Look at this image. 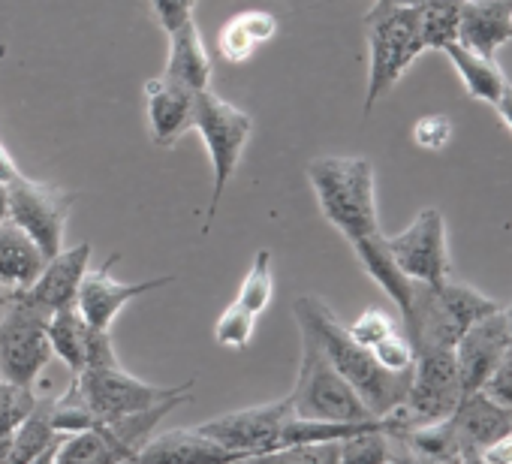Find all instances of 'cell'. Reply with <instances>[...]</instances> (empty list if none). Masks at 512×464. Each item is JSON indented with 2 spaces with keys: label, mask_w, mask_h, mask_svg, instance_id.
I'll list each match as a JSON object with an SVG mask.
<instances>
[{
  "label": "cell",
  "mask_w": 512,
  "mask_h": 464,
  "mask_svg": "<svg viewBox=\"0 0 512 464\" xmlns=\"http://www.w3.org/2000/svg\"><path fill=\"white\" fill-rule=\"evenodd\" d=\"M37 395L34 389L13 386L0 377V428H19V422L34 410Z\"/></svg>",
  "instance_id": "32"
},
{
  "label": "cell",
  "mask_w": 512,
  "mask_h": 464,
  "mask_svg": "<svg viewBox=\"0 0 512 464\" xmlns=\"http://www.w3.org/2000/svg\"><path fill=\"white\" fill-rule=\"evenodd\" d=\"M163 76L196 94L211 88V58L202 46V34L193 19L169 34V58Z\"/></svg>",
  "instance_id": "22"
},
{
  "label": "cell",
  "mask_w": 512,
  "mask_h": 464,
  "mask_svg": "<svg viewBox=\"0 0 512 464\" xmlns=\"http://www.w3.org/2000/svg\"><path fill=\"white\" fill-rule=\"evenodd\" d=\"M184 401H190V395L169 398L163 404H154L133 416H121L115 422L73 431L61 440L55 452V464H130L142 449V443L157 428V422H163L166 413H172Z\"/></svg>",
  "instance_id": "8"
},
{
  "label": "cell",
  "mask_w": 512,
  "mask_h": 464,
  "mask_svg": "<svg viewBox=\"0 0 512 464\" xmlns=\"http://www.w3.org/2000/svg\"><path fill=\"white\" fill-rule=\"evenodd\" d=\"M88 263H91V245L82 242L76 248H64L61 254H55L43 275L34 281L31 290H25V296L43 308L46 314H55L61 308H73L76 305V296H79V284L88 272Z\"/></svg>",
  "instance_id": "16"
},
{
  "label": "cell",
  "mask_w": 512,
  "mask_h": 464,
  "mask_svg": "<svg viewBox=\"0 0 512 464\" xmlns=\"http://www.w3.org/2000/svg\"><path fill=\"white\" fill-rule=\"evenodd\" d=\"M49 257L10 217L0 223V290H31Z\"/></svg>",
  "instance_id": "20"
},
{
  "label": "cell",
  "mask_w": 512,
  "mask_h": 464,
  "mask_svg": "<svg viewBox=\"0 0 512 464\" xmlns=\"http://www.w3.org/2000/svg\"><path fill=\"white\" fill-rule=\"evenodd\" d=\"M22 172H19V166H16V160H13V154L4 148V142H0V184H13L16 178H19Z\"/></svg>",
  "instance_id": "39"
},
{
  "label": "cell",
  "mask_w": 512,
  "mask_h": 464,
  "mask_svg": "<svg viewBox=\"0 0 512 464\" xmlns=\"http://www.w3.org/2000/svg\"><path fill=\"white\" fill-rule=\"evenodd\" d=\"M398 326H395V320L386 314V311H380V308H368L365 314H359L350 326H347V332L362 344V347H374V344H380L386 335H392Z\"/></svg>",
  "instance_id": "34"
},
{
  "label": "cell",
  "mask_w": 512,
  "mask_h": 464,
  "mask_svg": "<svg viewBox=\"0 0 512 464\" xmlns=\"http://www.w3.org/2000/svg\"><path fill=\"white\" fill-rule=\"evenodd\" d=\"M464 0H437V4L416 7L419 13V34L425 43V52L437 49L443 52L449 43L458 40V16Z\"/></svg>",
  "instance_id": "27"
},
{
  "label": "cell",
  "mask_w": 512,
  "mask_h": 464,
  "mask_svg": "<svg viewBox=\"0 0 512 464\" xmlns=\"http://www.w3.org/2000/svg\"><path fill=\"white\" fill-rule=\"evenodd\" d=\"M443 55L452 61V67H455V73H458V79H461L470 100H479V103H488V106L497 103V97H500V91L506 85V76L494 64V58H485V55L461 46L458 40L449 43L443 49Z\"/></svg>",
  "instance_id": "24"
},
{
  "label": "cell",
  "mask_w": 512,
  "mask_h": 464,
  "mask_svg": "<svg viewBox=\"0 0 512 464\" xmlns=\"http://www.w3.org/2000/svg\"><path fill=\"white\" fill-rule=\"evenodd\" d=\"M0 377L13 386L34 389L46 365L52 362L49 317L37 308L25 290H0Z\"/></svg>",
  "instance_id": "5"
},
{
  "label": "cell",
  "mask_w": 512,
  "mask_h": 464,
  "mask_svg": "<svg viewBox=\"0 0 512 464\" xmlns=\"http://www.w3.org/2000/svg\"><path fill=\"white\" fill-rule=\"evenodd\" d=\"M458 43L494 58L512 43V0H464L458 16Z\"/></svg>",
  "instance_id": "18"
},
{
  "label": "cell",
  "mask_w": 512,
  "mask_h": 464,
  "mask_svg": "<svg viewBox=\"0 0 512 464\" xmlns=\"http://www.w3.org/2000/svg\"><path fill=\"white\" fill-rule=\"evenodd\" d=\"M241 455L205 437L199 428H172L148 437L130 464H238Z\"/></svg>",
  "instance_id": "15"
},
{
  "label": "cell",
  "mask_w": 512,
  "mask_h": 464,
  "mask_svg": "<svg viewBox=\"0 0 512 464\" xmlns=\"http://www.w3.org/2000/svg\"><path fill=\"white\" fill-rule=\"evenodd\" d=\"M70 383L76 386L82 401L91 407V413L100 419V425L115 422L121 416L142 413L154 404H163L169 398L193 392V380H187L181 386H154V383H145V380L133 377L130 371H124V365L118 362L112 335L100 332V329L91 332L85 368L79 374H73Z\"/></svg>",
  "instance_id": "2"
},
{
  "label": "cell",
  "mask_w": 512,
  "mask_h": 464,
  "mask_svg": "<svg viewBox=\"0 0 512 464\" xmlns=\"http://www.w3.org/2000/svg\"><path fill=\"white\" fill-rule=\"evenodd\" d=\"M437 4V0H377V7H425Z\"/></svg>",
  "instance_id": "42"
},
{
  "label": "cell",
  "mask_w": 512,
  "mask_h": 464,
  "mask_svg": "<svg viewBox=\"0 0 512 464\" xmlns=\"http://www.w3.org/2000/svg\"><path fill=\"white\" fill-rule=\"evenodd\" d=\"M512 335L506 329L503 320V308L476 320L458 341H455V368H458V380H461V395L479 392L482 383L491 377V371L497 368V362L503 359V353L509 350Z\"/></svg>",
  "instance_id": "14"
},
{
  "label": "cell",
  "mask_w": 512,
  "mask_h": 464,
  "mask_svg": "<svg viewBox=\"0 0 512 464\" xmlns=\"http://www.w3.org/2000/svg\"><path fill=\"white\" fill-rule=\"evenodd\" d=\"M308 181L323 217L350 245L383 232L377 217V181L368 157H317L308 163Z\"/></svg>",
  "instance_id": "3"
},
{
  "label": "cell",
  "mask_w": 512,
  "mask_h": 464,
  "mask_svg": "<svg viewBox=\"0 0 512 464\" xmlns=\"http://www.w3.org/2000/svg\"><path fill=\"white\" fill-rule=\"evenodd\" d=\"M272 293H275V284H272V254L263 248V251H256L241 287H238V296L235 302L250 311L256 320H260L266 314V308L272 305Z\"/></svg>",
  "instance_id": "28"
},
{
  "label": "cell",
  "mask_w": 512,
  "mask_h": 464,
  "mask_svg": "<svg viewBox=\"0 0 512 464\" xmlns=\"http://www.w3.org/2000/svg\"><path fill=\"white\" fill-rule=\"evenodd\" d=\"M118 263V254H112L100 269H88L82 284H79V296H76V311L82 314V320L91 326V329H100V332H109L115 317L130 305L136 302L139 296L145 293H154L166 284H172L175 278H154V281H139V284H124V281H115L112 278V269Z\"/></svg>",
  "instance_id": "13"
},
{
  "label": "cell",
  "mask_w": 512,
  "mask_h": 464,
  "mask_svg": "<svg viewBox=\"0 0 512 464\" xmlns=\"http://www.w3.org/2000/svg\"><path fill=\"white\" fill-rule=\"evenodd\" d=\"M350 248H353L356 260L362 263V269L368 272V278L395 302V308L401 311V320H404L413 308V281L398 269L395 257L386 248V236L377 232V236L353 242Z\"/></svg>",
  "instance_id": "21"
},
{
  "label": "cell",
  "mask_w": 512,
  "mask_h": 464,
  "mask_svg": "<svg viewBox=\"0 0 512 464\" xmlns=\"http://www.w3.org/2000/svg\"><path fill=\"white\" fill-rule=\"evenodd\" d=\"M455 464H488V461L482 458V452H464Z\"/></svg>",
  "instance_id": "44"
},
{
  "label": "cell",
  "mask_w": 512,
  "mask_h": 464,
  "mask_svg": "<svg viewBox=\"0 0 512 464\" xmlns=\"http://www.w3.org/2000/svg\"><path fill=\"white\" fill-rule=\"evenodd\" d=\"M449 425L455 428L458 440L470 452H485L491 443H497L503 434L512 431V410L491 401L482 389L461 395L458 407L449 416Z\"/></svg>",
  "instance_id": "19"
},
{
  "label": "cell",
  "mask_w": 512,
  "mask_h": 464,
  "mask_svg": "<svg viewBox=\"0 0 512 464\" xmlns=\"http://www.w3.org/2000/svg\"><path fill=\"white\" fill-rule=\"evenodd\" d=\"M392 461L389 431L371 428L350 440H341V464H386Z\"/></svg>",
  "instance_id": "30"
},
{
  "label": "cell",
  "mask_w": 512,
  "mask_h": 464,
  "mask_svg": "<svg viewBox=\"0 0 512 464\" xmlns=\"http://www.w3.org/2000/svg\"><path fill=\"white\" fill-rule=\"evenodd\" d=\"M193 127L202 136V145H205L208 160H211V199H208V217H205V229H208L214 214H217V205H220L226 184L238 172L241 154H244L247 139L253 133V118L208 88V91L196 94Z\"/></svg>",
  "instance_id": "7"
},
{
  "label": "cell",
  "mask_w": 512,
  "mask_h": 464,
  "mask_svg": "<svg viewBox=\"0 0 512 464\" xmlns=\"http://www.w3.org/2000/svg\"><path fill=\"white\" fill-rule=\"evenodd\" d=\"M151 10H154L157 25L166 34H172V31H178L181 25H187L193 19L196 0H151Z\"/></svg>",
  "instance_id": "37"
},
{
  "label": "cell",
  "mask_w": 512,
  "mask_h": 464,
  "mask_svg": "<svg viewBox=\"0 0 512 464\" xmlns=\"http://www.w3.org/2000/svg\"><path fill=\"white\" fill-rule=\"evenodd\" d=\"M386 464H404L401 458H392V461H386Z\"/></svg>",
  "instance_id": "46"
},
{
  "label": "cell",
  "mask_w": 512,
  "mask_h": 464,
  "mask_svg": "<svg viewBox=\"0 0 512 464\" xmlns=\"http://www.w3.org/2000/svg\"><path fill=\"white\" fill-rule=\"evenodd\" d=\"M7 202H10V220L28 232L49 260L64 251L67 220L76 205L73 190L19 175L13 184H7Z\"/></svg>",
  "instance_id": "10"
},
{
  "label": "cell",
  "mask_w": 512,
  "mask_h": 464,
  "mask_svg": "<svg viewBox=\"0 0 512 464\" xmlns=\"http://www.w3.org/2000/svg\"><path fill=\"white\" fill-rule=\"evenodd\" d=\"M64 437H67V434H64ZM64 437H61V440H64ZM61 440H55V443H52L49 449H43V452H40L37 458H31L28 464H55V452H58V446H61Z\"/></svg>",
  "instance_id": "41"
},
{
  "label": "cell",
  "mask_w": 512,
  "mask_h": 464,
  "mask_svg": "<svg viewBox=\"0 0 512 464\" xmlns=\"http://www.w3.org/2000/svg\"><path fill=\"white\" fill-rule=\"evenodd\" d=\"M278 34V16L269 10L235 13L217 34V52L226 64H244L263 43Z\"/></svg>",
  "instance_id": "23"
},
{
  "label": "cell",
  "mask_w": 512,
  "mask_h": 464,
  "mask_svg": "<svg viewBox=\"0 0 512 464\" xmlns=\"http://www.w3.org/2000/svg\"><path fill=\"white\" fill-rule=\"evenodd\" d=\"M386 248L410 281L428 287L449 281L452 260L440 208H422L407 229H401L398 236H386Z\"/></svg>",
  "instance_id": "11"
},
{
  "label": "cell",
  "mask_w": 512,
  "mask_h": 464,
  "mask_svg": "<svg viewBox=\"0 0 512 464\" xmlns=\"http://www.w3.org/2000/svg\"><path fill=\"white\" fill-rule=\"evenodd\" d=\"M482 458H485L488 464H512V431L503 434L497 443H491V446L482 452Z\"/></svg>",
  "instance_id": "38"
},
{
  "label": "cell",
  "mask_w": 512,
  "mask_h": 464,
  "mask_svg": "<svg viewBox=\"0 0 512 464\" xmlns=\"http://www.w3.org/2000/svg\"><path fill=\"white\" fill-rule=\"evenodd\" d=\"M293 416L290 401H272V404H256V407H244V410H232L223 413L217 419H208L202 425H196L205 437L217 440L220 446L238 452L241 458L247 455H260V452H272L278 449V437L284 422Z\"/></svg>",
  "instance_id": "12"
},
{
  "label": "cell",
  "mask_w": 512,
  "mask_h": 464,
  "mask_svg": "<svg viewBox=\"0 0 512 464\" xmlns=\"http://www.w3.org/2000/svg\"><path fill=\"white\" fill-rule=\"evenodd\" d=\"M371 353H374V359H377L386 371H410L413 362H416L413 344H410V338L404 335V329H401V332L395 329L392 335H386L380 344L371 347Z\"/></svg>",
  "instance_id": "33"
},
{
  "label": "cell",
  "mask_w": 512,
  "mask_h": 464,
  "mask_svg": "<svg viewBox=\"0 0 512 464\" xmlns=\"http://www.w3.org/2000/svg\"><path fill=\"white\" fill-rule=\"evenodd\" d=\"M503 320H506V329H509V335H512V302L503 308Z\"/></svg>",
  "instance_id": "45"
},
{
  "label": "cell",
  "mask_w": 512,
  "mask_h": 464,
  "mask_svg": "<svg viewBox=\"0 0 512 464\" xmlns=\"http://www.w3.org/2000/svg\"><path fill=\"white\" fill-rule=\"evenodd\" d=\"M10 217V202H7V187L0 184V223Z\"/></svg>",
  "instance_id": "43"
},
{
  "label": "cell",
  "mask_w": 512,
  "mask_h": 464,
  "mask_svg": "<svg viewBox=\"0 0 512 464\" xmlns=\"http://www.w3.org/2000/svg\"><path fill=\"white\" fill-rule=\"evenodd\" d=\"M482 392H485L491 401H497L500 407L512 410V344H509V350L503 353V359L497 362V368L491 371V377L482 383Z\"/></svg>",
  "instance_id": "36"
},
{
  "label": "cell",
  "mask_w": 512,
  "mask_h": 464,
  "mask_svg": "<svg viewBox=\"0 0 512 464\" xmlns=\"http://www.w3.org/2000/svg\"><path fill=\"white\" fill-rule=\"evenodd\" d=\"M293 317L299 323V332H308L326 359L341 371V377L359 392L365 407L374 416H389L398 410L410 389V371H386L368 347H362L347 326L338 320V314L317 296H302L293 305Z\"/></svg>",
  "instance_id": "1"
},
{
  "label": "cell",
  "mask_w": 512,
  "mask_h": 464,
  "mask_svg": "<svg viewBox=\"0 0 512 464\" xmlns=\"http://www.w3.org/2000/svg\"><path fill=\"white\" fill-rule=\"evenodd\" d=\"M91 326L82 320V314L73 308H61L49 317V344L52 353L73 371L79 374L85 368V356H88V344H91Z\"/></svg>",
  "instance_id": "25"
},
{
  "label": "cell",
  "mask_w": 512,
  "mask_h": 464,
  "mask_svg": "<svg viewBox=\"0 0 512 464\" xmlns=\"http://www.w3.org/2000/svg\"><path fill=\"white\" fill-rule=\"evenodd\" d=\"M368 31V91L365 112H371L425 52L416 7H377L365 16Z\"/></svg>",
  "instance_id": "4"
},
{
  "label": "cell",
  "mask_w": 512,
  "mask_h": 464,
  "mask_svg": "<svg viewBox=\"0 0 512 464\" xmlns=\"http://www.w3.org/2000/svg\"><path fill=\"white\" fill-rule=\"evenodd\" d=\"M452 139V121L446 115H425L413 124V142L425 151H440Z\"/></svg>",
  "instance_id": "35"
},
{
  "label": "cell",
  "mask_w": 512,
  "mask_h": 464,
  "mask_svg": "<svg viewBox=\"0 0 512 464\" xmlns=\"http://www.w3.org/2000/svg\"><path fill=\"white\" fill-rule=\"evenodd\" d=\"M52 404H55V398H37L34 410L19 422L16 434H13V446H10V461L7 464H28L31 458H37L43 449H49L55 440L64 437L52 425Z\"/></svg>",
  "instance_id": "26"
},
{
  "label": "cell",
  "mask_w": 512,
  "mask_h": 464,
  "mask_svg": "<svg viewBox=\"0 0 512 464\" xmlns=\"http://www.w3.org/2000/svg\"><path fill=\"white\" fill-rule=\"evenodd\" d=\"M494 109H497L500 121L512 130V85H509V82L503 85V91H500V97H497Z\"/></svg>",
  "instance_id": "40"
},
{
  "label": "cell",
  "mask_w": 512,
  "mask_h": 464,
  "mask_svg": "<svg viewBox=\"0 0 512 464\" xmlns=\"http://www.w3.org/2000/svg\"><path fill=\"white\" fill-rule=\"evenodd\" d=\"M458 401H461V380H458V368H455V350L452 347L416 350L407 398L398 410L389 413L395 422L392 434H398L404 428H416V425L443 422L452 416Z\"/></svg>",
  "instance_id": "9"
},
{
  "label": "cell",
  "mask_w": 512,
  "mask_h": 464,
  "mask_svg": "<svg viewBox=\"0 0 512 464\" xmlns=\"http://www.w3.org/2000/svg\"><path fill=\"white\" fill-rule=\"evenodd\" d=\"M293 416L299 419H332V422H365L374 416L359 392L341 377V371L326 359L320 344L302 332V362L293 392L287 395Z\"/></svg>",
  "instance_id": "6"
},
{
  "label": "cell",
  "mask_w": 512,
  "mask_h": 464,
  "mask_svg": "<svg viewBox=\"0 0 512 464\" xmlns=\"http://www.w3.org/2000/svg\"><path fill=\"white\" fill-rule=\"evenodd\" d=\"M193 103H196V91L166 76L145 82V109H148L154 145L172 148L178 136L193 127Z\"/></svg>",
  "instance_id": "17"
},
{
  "label": "cell",
  "mask_w": 512,
  "mask_h": 464,
  "mask_svg": "<svg viewBox=\"0 0 512 464\" xmlns=\"http://www.w3.org/2000/svg\"><path fill=\"white\" fill-rule=\"evenodd\" d=\"M238 464H341V443H302L247 455Z\"/></svg>",
  "instance_id": "29"
},
{
  "label": "cell",
  "mask_w": 512,
  "mask_h": 464,
  "mask_svg": "<svg viewBox=\"0 0 512 464\" xmlns=\"http://www.w3.org/2000/svg\"><path fill=\"white\" fill-rule=\"evenodd\" d=\"M253 326H256V317L250 311H244L238 302H232L214 323V338L217 344L229 347V350H241L250 344L253 338Z\"/></svg>",
  "instance_id": "31"
}]
</instances>
